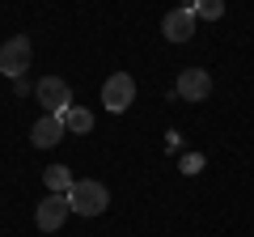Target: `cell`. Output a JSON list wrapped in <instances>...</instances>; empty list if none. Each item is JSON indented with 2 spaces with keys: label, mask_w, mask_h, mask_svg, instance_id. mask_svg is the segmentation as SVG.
I'll use <instances>...</instances> for the list:
<instances>
[{
  "label": "cell",
  "mask_w": 254,
  "mask_h": 237,
  "mask_svg": "<svg viewBox=\"0 0 254 237\" xmlns=\"http://www.w3.org/2000/svg\"><path fill=\"white\" fill-rule=\"evenodd\" d=\"M68 203H72L76 216H102L110 203L106 186L98 182V178H81V182H72V191H68Z\"/></svg>",
  "instance_id": "6da1fadb"
},
{
  "label": "cell",
  "mask_w": 254,
  "mask_h": 237,
  "mask_svg": "<svg viewBox=\"0 0 254 237\" xmlns=\"http://www.w3.org/2000/svg\"><path fill=\"white\" fill-rule=\"evenodd\" d=\"M34 98L43 102V115H64V110L72 106V89H68L64 76H43L34 85Z\"/></svg>",
  "instance_id": "7a4b0ae2"
},
{
  "label": "cell",
  "mask_w": 254,
  "mask_h": 237,
  "mask_svg": "<svg viewBox=\"0 0 254 237\" xmlns=\"http://www.w3.org/2000/svg\"><path fill=\"white\" fill-rule=\"evenodd\" d=\"M30 55H34V47H30V38L26 34H13L9 43L0 47V72L4 76H26V68H30Z\"/></svg>",
  "instance_id": "3957f363"
},
{
  "label": "cell",
  "mask_w": 254,
  "mask_h": 237,
  "mask_svg": "<svg viewBox=\"0 0 254 237\" xmlns=\"http://www.w3.org/2000/svg\"><path fill=\"white\" fill-rule=\"evenodd\" d=\"M131 102H136V81H131L127 72H115L106 85H102V106H106L110 115H123Z\"/></svg>",
  "instance_id": "277c9868"
},
{
  "label": "cell",
  "mask_w": 254,
  "mask_h": 237,
  "mask_svg": "<svg viewBox=\"0 0 254 237\" xmlns=\"http://www.w3.org/2000/svg\"><path fill=\"white\" fill-rule=\"evenodd\" d=\"M68 212H72L68 195H51V191H47V195H43V203L34 208V220H38V229H43V233H55V229L68 220Z\"/></svg>",
  "instance_id": "5b68a950"
},
{
  "label": "cell",
  "mask_w": 254,
  "mask_h": 237,
  "mask_svg": "<svg viewBox=\"0 0 254 237\" xmlns=\"http://www.w3.org/2000/svg\"><path fill=\"white\" fill-rule=\"evenodd\" d=\"M174 93H178L182 102H203V98L212 93V76H208V68H187V72H178Z\"/></svg>",
  "instance_id": "8992f818"
},
{
  "label": "cell",
  "mask_w": 254,
  "mask_h": 237,
  "mask_svg": "<svg viewBox=\"0 0 254 237\" xmlns=\"http://www.w3.org/2000/svg\"><path fill=\"white\" fill-rule=\"evenodd\" d=\"M161 34L170 38V43H187L190 34H195V13L182 4V9H170L165 13V21H161Z\"/></svg>",
  "instance_id": "52a82bcc"
},
{
  "label": "cell",
  "mask_w": 254,
  "mask_h": 237,
  "mask_svg": "<svg viewBox=\"0 0 254 237\" xmlns=\"http://www.w3.org/2000/svg\"><path fill=\"white\" fill-rule=\"evenodd\" d=\"M64 131H68V127H64L60 115H43L34 127H30V144H34V148H55L64 140Z\"/></svg>",
  "instance_id": "ba28073f"
},
{
  "label": "cell",
  "mask_w": 254,
  "mask_h": 237,
  "mask_svg": "<svg viewBox=\"0 0 254 237\" xmlns=\"http://www.w3.org/2000/svg\"><path fill=\"white\" fill-rule=\"evenodd\" d=\"M60 118H64V127H68V131H76V136L93 131V115H89V110H81V106H68Z\"/></svg>",
  "instance_id": "9c48e42d"
},
{
  "label": "cell",
  "mask_w": 254,
  "mask_h": 237,
  "mask_svg": "<svg viewBox=\"0 0 254 237\" xmlns=\"http://www.w3.org/2000/svg\"><path fill=\"white\" fill-rule=\"evenodd\" d=\"M72 174H68V165H51V170H47V191L51 195H68L72 191Z\"/></svg>",
  "instance_id": "30bf717a"
},
{
  "label": "cell",
  "mask_w": 254,
  "mask_h": 237,
  "mask_svg": "<svg viewBox=\"0 0 254 237\" xmlns=\"http://www.w3.org/2000/svg\"><path fill=\"white\" fill-rule=\"evenodd\" d=\"M187 9L203 21H216V17H225V0H190Z\"/></svg>",
  "instance_id": "8fae6325"
},
{
  "label": "cell",
  "mask_w": 254,
  "mask_h": 237,
  "mask_svg": "<svg viewBox=\"0 0 254 237\" xmlns=\"http://www.w3.org/2000/svg\"><path fill=\"white\" fill-rule=\"evenodd\" d=\"M199 170H203V153H187L182 157V174H187V178H195Z\"/></svg>",
  "instance_id": "7c38bea8"
},
{
  "label": "cell",
  "mask_w": 254,
  "mask_h": 237,
  "mask_svg": "<svg viewBox=\"0 0 254 237\" xmlns=\"http://www.w3.org/2000/svg\"><path fill=\"white\" fill-rule=\"evenodd\" d=\"M13 93H17V98H26V93H34V85H30V76H17V81H13Z\"/></svg>",
  "instance_id": "4fadbf2b"
}]
</instances>
